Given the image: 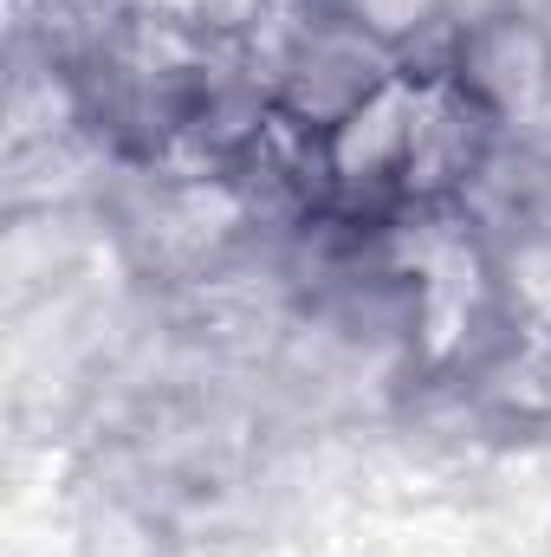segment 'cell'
<instances>
[{"label":"cell","instance_id":"1","mask_svg":"<svg viewBox=\"0 0 551 557\" xmlns=\"http://www.w3.org/2000/svg\"><path fill=\"white\" fill-rule=\"evenodd\" d=\"M506 131L467 98L454 72H415V117H409V156H403V214L461 208L467 188L487 175L493 149Z\"/></svg>","mask_w":551,"mask_h":557},{"label":"cell","instance_id":"2","mask_svg":"<svg viewBox=\"0 0 551 557\" xmlns=\"http://www.w3.org/2000/svg\"><path fill=\"white\" fill-rule=\"evenodd\" d=\"M415 117V72L403 65L383 78L344 124L325 131V182H331V214L390 227L403 214V156H409Z\"/></svg>","mask_w":551,"mask_h":557},{"label":"cell","instance_id":"3","mask_svg":"<svg viewBox=\"0 0 551 557\" xmlns=\"http://www.w3.org/2000/svg\"><path fill=\"white\" fill-rule=\"evenodd\" d=\"M448 72L467 85V98L506 137H539L551 124V26L539 13L513 7L500 20L461 33Z\"/></svg>","mask_w":551,"mask_h":557},{"label":"cell","instance_id":"4","mask_svg":"<svg viewBox=\"0 0 551 557\" xmlns=\"http://www.w3.org/2000/svg\"><path fill=\"white\" fill-rule=\"evenodd\" d=\"M396 72H403L396 52H383L377 39H364L357 26H344L318 0V20L305 26V39H298V52H292V65H285V78H279V91H273V111L292 117L298 131L325 137L331 124H344Z\"/></svg>","mask_w":551,"mask_h":557},{"label":"cell","instance_id":"5","mask_svg":"<svg viewBox=\"0 0 551 557\" xmlns=\"http://www.w3.org/2000/svg\"><path fill=\"white\" fill-rule=\"evenodd\" d=\"M344 26L396 52L409 72H448L454 65V33L441 26V0H325Z\"/></svg>","mask_w":551,"mask_h":557},{"label":"cell","instance_id":"6","mask_svg":"<svg viewBox=\"0 0 551 557\" xmlns=\"http://www.w3.org/2000/svg\"><path fill=\"white\" fill-rule=\"evenodd\" d=\"M493 273L513 337H551V227H513L493 240Z\"/></svg>","mask_w":551,"mask_h":557},{"label":"cell","instance_id":"7","mask_svg":"<svg viewBox=\"0 0 551 557\" xmlns=\"http://www.w3.org/2000/svg\"><path fill=\"white\" fill-rule=\"evenodd\" d=\"M519 0H441V26L461 39V33H474V26H487V20H500V13H513Z\"/></svg>","mask_w":551,"mask_h":557},{"label":"cell","instance_id":"8","mask_svg":"<svg viewBox=\"0 0 551 557\" xmlns=\"http://www.w3.org/2000/svg\"><path fill=\"white\" fill-rule=\"evenodd\" d=\"M519 7H526V13H539V20L551 26V0H519Z\"/></svg>","mask_w":551,"mask_h":557}]
</instances>
